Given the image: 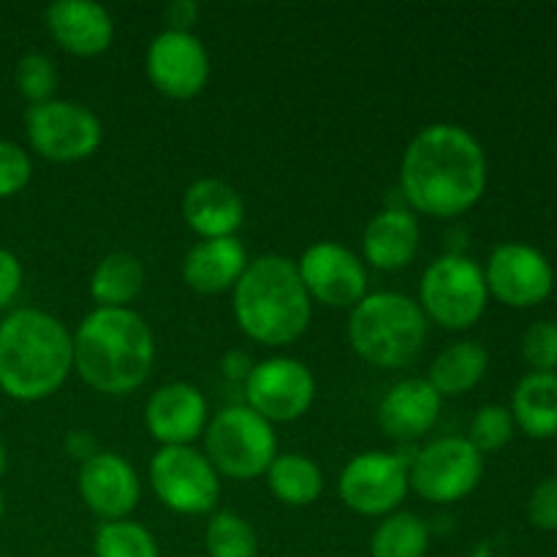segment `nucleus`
<instances>
[{
    "label": "nucleus",
    "mask_w": 557,
    "mask_h": 557,
    "mask_svg": "<svg viewBox=\"0 0 557 557\" xmlns=\"http://www.w3.org/2000/svg\"><path fill=\"white\" fill-rule=\"evenodd\" d=\"M487 190V156L476 136L455 123L424 125L400 158V194L413 215L449 221L466 215Z\"/></svg>",
    "instance_id": "f257e3e1"
},
{
    "label": "nucleus",
    "mask_w": 557,
    "mask_h": 557,
    "mask_svg": "<svg viewBox=\"0 0 557 557\" xmlns=\"http://www.w3.org/2000/svg\"><path fill=\"white\" fill-rule=\"evenodd\" d=\"M74 373L109 397H125L147 384L156 364V335L131 308H96L74 332Z\"/></svg>",
    "instance_id": "f03ea898"
},
{
    "label": "nucleus",
    "mask_w": 557,
    "mask_h": 557,
    "mask_svg": "<svg viewBox=\"0 0 557 557\" xmlns=\"http://www.w3.org/2000/svg\"><path fill=\"white\" fill-rule=\"evenodd\" d=\"M74 373V337L38 308H14L0 319V392L16 403H41Z\"/></svg>",
    "instance_id": "7ed1b4c3"
},
{
    "label": "nucleus",
    "mask_w": 557,
    "mask_h": 557,
    "mask_svg": "<svg viewBox=\"0 0 557 557\" xmlns=\"http://www.w3.org/2000/svg\"><path fill=\"white\" fill-rule=\"evenodd\" d=\"M232 308L245 337L270 348L292 346L313 319V302L302 286L297 261L281 253L250 261L232 288Z\"/></svg>",
    "instance_id": "20e7f679"
},
{
    "label": "nucleus",
    "mask_w": 557,
    "mask_h": 557,
    "mask_svg": "<svg viewBox=\"0 0 557 557\" xmlns=\"http://www.w3.org/2000/svg\"><path fill=\"white\" fill-rule=\"evenodd\" d=\"M430 321L413 297L400 292H373L348 315V343L364 364L400 370L422 354Z\"/></svg>",
    "instance_id": "39448f33"
},
{
    "label": "nucleus",
    "mask_w": 557,
    "mask_h": 557,
    "mask_svg": "<svg viewBox=\"0 0 557 557\" xmlns=\"http://www.w3.org/2000/svg\"><path fill=\"white\" fill-rule=\"evenodd\" d=\"M205 457L218 476L250 482L264 476L277 457L275 424L261 419L248 406H228L210 419L205 430Z\"/></svg>",
    "instance_id": "423d86ee"
},
{
    "label": "nucleus",
    "mask_w": 557,
    "mask_h": 557,
    "mask_svg": "<svg viewBox=\"0 0 557 557\" xmlns=\"http://www.w3.org/2000/svg\"><path fill=\"white\" fill-rule=\"evenodd\" d=\"M487 281L484 270L462 253H444L422 272L419 308L424 319L449 332H466L487 310Z\"/></svg>",
    "instance_id": "0eeeda50"
},
{
    "label": "nucleus",
    "mask_w": 557,
    "mask_h": 557,
    "mask_svg": "<svg viewBox=\"0 0 557 557\" xmlns=\"http://www.w3.org/2000/svg\"><path fill=\"white\" fill-rule=\"evenodd\" d=\"M25 136L30 150L49 163H79L98 152L103 125L90 107L69 98L27 107Z\"/></svg>",
    "instance_id": "6e6552de"
},
{
    "label": "nucleus",
    "mask_w": 557,
    "mask_h": 557,
    "mask_svg": "<svg viewBox=\"0 0 557 557\" xmlns=\"http://www.w3.org/2000/svg\"><path fill=\"white\" fill-rule=\"evenodd\" d=\"M150 487L174 515H212L221 500V476L194 446H161L150 462Z\"/></svg>",
    "instance_id": "1a4fd4ad"
},
{
    "label": "nucleus",
    "mask_w": 557,
    "mask_h": 557,
    "mask_svg": "<svg viewBox=\"0 0 557 557\" xmlns=\"http://www.w3.org/2000/svg\"><path fill=\"white\" fill-rule=\"evenodd\" d=\"M484 476V455L468 438H435L411 457L408 482L422 500L449 506L468 498Z\"/></svg>",
    "instance_id": "9d476101"
},
{
    "label": "nucleus",
    "mask_w": 557,
    "mask_h": 557,
    "mask_svg": "<svg viewBox=\"0 0 557 557\" xmlns=\"http://www.w3.org/2000/svg\"><path fill=\"white\" fill-rule=\"evenodd\" d=\"M411 460L392 451H362L351 457L337 479L341 500L362 517H389L400 511L411 482H408Z\"/></svg>",
    "instance_id": "9b49d317"
},
{
    "label": "nucleus",
    "mask_w": 557,
    "mask_h": 557,
    "mask_svg": "<svg viewBox=\"0 0 557 557\" xmlns=\"http://www.w3.org/2000/svg\"><path fill=\"white\" fill-rule=\"evenodd\" d=\"M243 389L250 411L270 424H288L313 408L315 375L294 357H267L253 364Z\"/></svg>",
    "instance_id": "f8f14e48"
},
{
    "label": "nucleus",
    "mask_w": 557,
    "mask_h": 557,
    "mask_svg": "<svg viewBox=\"0 0 557 557\" xmlns=\"http://www.w3.org/2000/svg\"><path fill=\"white\" fill-rule=\"evenodd\" d=\"M297 272L310 302L341 310L368 297L370 275L362 256L341 243H315L299 256Z\"/></svg>",
    "instance_id": "ddd939ff"
},
{
    "label": "nucleus",
    "mask_w": 557,
    "mask_h": 557,
    "mask_svg": "<svg viewBox=\"0 0 557 557\" xmlns=\"http://www.w3.org/2000/svg\"><path fill=\"white\" fill-rule=\"evenodd\" d=\"M147 79L161 96L190 101L207 87L212 74L210 52L194 30H161L145 54Z\"/></svg>",
    "instance_id": "4468645a"
},
{
    "label": "nucleus",
    "mask_w": 557,
    "mask_h": 557,
    "mask_svg": "<svg viewBox=\"0 0 557 557\" xmlns=\"http://www.w3.org/2000/svg\"><path fill=\"white\" fill-rule=\"evenodd\" d=\"M490 297L509 308L542 305L555 288V270L542 250L522 243H504L490 253L484 267Z\"/></svg>",
    "instance_id": "2eb2a0df"
},
{
    "label": "nucleus",
    "mask_w": 557,
    "mask_h": 557,
    "mask_svg": "<svg viewBox=\"0 0 557 557\" xmlns=\"http://www.w3.org/2000/svg\"><path fill=\"white\" fill-rule=\"evenodd\" d=\"M79 498L101 522L128 520L141 498L136 468L117 451H98L76 473Z\"/></svg>",
    "instance_id": "dca6fc26"
},
{
    "label": "nucleus",
    "mask_w": 557,
    "mask_h": 557,
    "mask_svg": "<svg viewBox=\"0 0 557 557\" xmlns=\"http://www.w3.org/2000/svg\"><path fill=\"white\" fill-rule=\"evenodd\" d=\"M210 424V408L199 386L172 381L158 386L145 406V428L161 446H194Z\"/></svg>",
    "instance_id": "f3484780"
},
{
    "label": "nucleus",
    "mask_w": 557,
    "mask_h": 557,
    "mask_svg": "<svg viewBox=\"0 0 557 557\" xmlns=\"http://www.w3.org/2000/svg\"><path fill=\"white\" fill-rule=\"evenodd\" d=\"M52 41L74 58H98L114 41V20L92 0H54L44 11Z\"/></svg>",
    "instance_id": "a211bd4d"
},
{
    "label": "nucleus",
    "mask_w": 557,
    "mask_h": 557,
    "mask_svg": "<svg viewBox=\"0 0 557 557\" xmlns=\"http://www.w3.org/2000/svg\"><path fill=\"white\" fill-rule=\"evenodd\" d=\"M444 397L428 379L397 381L379 403V428L397 444H413L435 428Z\"/></svg>",
    "instance_id": "6ab92c4d"
},
{
    "label": "nucleus",
    "mask_w": 557,
    "mask_h": 557,
    "mask_svg": "<svg viewBox=\"0 0 557 557\" xmlns=\"http://www.w3.org/2000/svg\"><path fill=\"white\" fill-rule=\"evenodd\" d=\"M419 243V218L408 207H386L364 226L362 261L381 272H400L417 259Z\"/></svg>",
    "instance_id": "aec40b11"
},
{
    "label": "nucleus",
    "mask_w": 557,
    "mask_h": 557,
    "mask_svg": "<svg viewBox=\"0 0 557 557\" xmlns=\"http://www.w3.org/2000/svg\"><path fill=\"white\" fill-rule=\"evenodd\" d=\"M183 218L201 239L237 237L245 223V201L223 180L201 177L185 188Z\"/></svg>",
    "instance_id": "412c9836"
},
{
    "label": "nucleus",
    "mask_w": 557,
    "mask_h": 557,
    "mask_svg": "<svg viewBox=\"0 0 557 557\" xmlns=\"http://www.w3.org/2000/svg\"><path fill=\"white\" fill-rule=\"evenodd\" d=\"M248 264V250L237 237L199 239L183 259V283L207 297L232 292Z\"/></svg>",
    "instance_id": "4be33fe9"
},
{
    "label": "nucleus",
    "mask_w": 557,
    "mask_h": 557,
    "mask_svg": "<svg viewBox=\"0 0 557 557\" xmlns=\"http://www.w3.org/2000/svg\"><path fill=\"white\" fill-rule=\"evenodd\" d=\"M515 424L531 438L557 435V373H528L511 395Z\"/></svg>",
    "instance_id": "5701e85b"
},
{
    "label": "nucleus",
    "mask_w": 557,
    "mask_h": 557,
    "mask_svg": "<svg viewBox=\"0 0 557 557\" xmlns=\"http://www.w3.org/2000/svg\"><path fill=\"white\" fill-rule=\"evenodd\" d=\"M490 370V354L482 343L460 341L446 346L430 364L428 381L441 397H460L482 384Z\"/></svg>",
    "instance_id": "b1692460"
},
{
    "label": "nucleus",
    "mask_w": 557,
    "mask_h": 557,
    "mask_svg": "<svg viewBox=\"0 0 557 557\" xmlns=\"http://www.w3.org/2000/svg\"><path fill=\"white\" fill-rule=\"evenodd\" d=\"M147 283V270L139 256L114 250L103 256L90 275V297L96 308H128Z\"/></svg>",
    "instance_id": "393cba45"
},
{
    "label": "nucleus",
    "mask_w": 557,
    "mask_h": 557,
    "mask_svg": "<svg viewBox=\"0 0 557 557\" xmlns=\"http://www.w3.org/2000/svg\"><path fill=\"white\" fill-rule=\"evenodd\" d=\"M264 479L272 498L294 506V509L313 506L324 493V471L319 468V462L310 460L308 455H297V451L277 455L267 468Z\"/></svg>",
    "instance_id": "a878e982"
},
{
    "label": "nucleus",
    "mask_w": 557,
    "mask_h": 557,
    "mask_svg": "<svg viewBox=\"0 0 557 557\" xmlns=\"http://www.w3.org/2000/svg\"><path fill=\"white\" fill-rule=\"evenodd\" d=\"M430 553V525L413 511L384 517L370 536V557H424Z\"/></svg>",
    "instance_id": "bb28decb"
},
{
    "label": "nucleus",
    "mask_w": 557,
    "mask_h": 557,
    "mask_svg": "<svg viewBox=\"0 0 557 557\" xmlns=\"http://www.w3.org/2000/svg\"><path fill=\"white\" fill-rule=\"evenodd\" d=\"M205 549L210 557H259V536L245 517L212 511L205 528Z\"/></svg>",
    "instance_id": "cd10ccee"
},
{
    "label": "nucleus",
    "mask_w": 557,
    "mask_h": 557,
    "mask_svg": "<svg viewBox=\"0 0 557 557\" xmlns=\"http://www.w3.org/2000/svg\"><path fill=\"white\" fill-rule=\"evenodd\" d=\"M96 557H161L156 536L141 522H101L92 539Z\"/></svg>",
    "instance_id": "c85d7f7f"
},
{
    "label": "nucleus",
    "mask_w": 557,
    "mask_h": 557,
    "mask_svg": "<svg viewBox=\"0 0 557 557\" xmlns=\"http://www.w3.org/2000/svg\"><path fill=\"white\" fill-rule=\"evenodd\" d=\"M14 82L20 96L30 107H36V103L52 101L60 85V74L54 69L52 58H47L44 52H27L16 60Z\"/></svg>",
    "instance_id": "c756f323"
},
{
    "label": "nucleus",
    "mask_w": 557,
    "mask_h": 557,
    "mask_svg": "<svg viewBox=\"0 0 557 557\" xmlns=\"http://www.w3.org/2000/svg\"><path fill=\"white\" fill-rule=\"evenodd\" d=\"M515 417L506 406H482L471 422V433L468 441L476 446L482 455L487 451H498L515 438Z\"/></svg>",
    "instance_id": "7c9ffc66"
},
{
    "label": "nucleus",
    "mask_w": 557,
    "mask_h": 557,
    "mask_svg": "<svg viewBox=\"0 0 557 557\" xmlns=\"http://www.w3.org/2000/svg\"><path fill=\"white\" fill-rule=\"evenodd\" d=\"M33 180L30 152L22 145L0 139V199L22 194Z\"/></svg>",
    "instance_id": "2f4dec72"
},
{
    "label": "nucleus",
    "mask_w": 557,
    "mask_h": 557,
    "mask_svg": "<svg viewBox=\"0 0 557 557\" xmlns=\"http://www.w3.org/2000/svg\"><path fill=\"white\" fill-rule=\"evenodd\" d=\"M522 357L531 364L533 373H555L557 370V324L555 321H536L528 326L522 337Z\"/></svg>",
    "instance_id": "473e14b6"
},
{
    "label": "nucleus",
    "mask_w": 557,
    "mask_h": 557,
    "mask_svg": "<svg viewBox=\"0 0 557 557\" xmlns=\"http://www.w3.org/2000/svg\"><path fill=\"white\" fill-rule=\"evenodd\" d=\"M528 520L539 531H557V476L544 479L528 500Z\"/></svg>",
    "instance_id": "72a5a7b5"
},
{
    "label": "nucleus",
    "mask_w": 557,
    "mask_h": 557,
    "mask_svg": "<svg viewBox=\"0 0 557 557\" xmlns=\"http://www.w3.org/2000/svg\"><path fill=\"white\" fill-rule=\"evenodd\" d=\"M22 286H25L22 261L16 259V253L0 248V313L11 310V305H14L16 297L22 294Z\"/></svg>",
    "instance_id": "f704fd0d"
},
{
    "label": "nucleus",
    "mask_w": 557,
    "mask_h": 557,
    "mask_svg": "<svg viewBox=\"0 0 557 557\" xmlns=\"http://www.w3.org/2000/svg\"><path fill=\"white\" fill-rule=\"evenodd\" d=\"M63 449H65V455H69L74 462H79V466L101 451L98 449L96 435H92L90 430H71L63 441Z\"/></svg>",
    "instance_id": "c9c22d12"
},
{
    "label": "nucleus",
    "mask_w": 557,
    "mask_h": 557,
    "mask_svg": "<svg viewBox=\"0 0 557 557\" xmlns=\"http://www.w3.org/2000/svg\"><path fill=\"white\" fill-rule=\"evenodd\" d=\"M253 359H250V354L239 351V348H232V351L223 354L221 359V373L223 379L232 381V384H245L250 375V370H253Z\"/></svg>",
    "instance_id": "e433bc0d"
},
{
    "label": "nucleus",
    "mask_w": 557,
    "mask_h": 557,
    "mask_svg": "<svg viewBox=\"0 0 557 557\" xmlns=\"http://www.w3.org/2000/svg\"><path fill=\"white\" fill-rule=\"evenodd\" d=\"M196 20H199V3H194V0H177V3L166 5L169 30L190 33Z\"/></svg>",
    "instance_id": "4c0bfd02"
},
{
    "label": "nucleus",
    "mask_w": 557,
    "mask_h": 557,
    "mask_svg": "<svg viewBox=\"0 0 557 557\" xmlns=\"http://www.w3.org/2000/svg\"><path fill=\"white\" fill-rule=\"evenodd\" d=\"M5 471H9V451H5V444L0 441V479L5 476Z\"/></svg>",
    "instance_id": "58836bf2"
},
{
    "label": "nucleus",
    "mask_w": 557,
    "mask_h": 557,
    "mask_svg": "<svg viewBox=\"0 0 557 557\" xmlns=\"http://www.w3.org/2000/svg\"><path fill=\"white\" fill-rule=\"evenodd\" d=\"M3 515H5V498L3 493H0V522H3Z\"/></svg>",
    "instance_id": "ea45409f"
}]
</instances>
